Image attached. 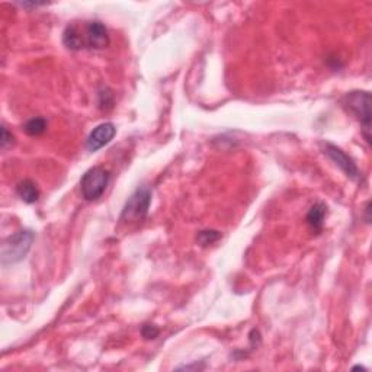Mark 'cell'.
Returning a JSON list of instances; mask_svg holds the SVG:
<instances>
[{
    "label": "cell",
    "mask_w": 372,
    "mask_h": 372,
    "mask_svg": "<svg viewBox=\"0 0 372 372\" xmlns=\"http://www.w3.org/2000/svg\"><path fill=\"white\" fill-rule=\"evenodd\" d=\"M70 38L72 44L76 51L82 48L89 50H104L109 45V35L108 30L102 22L91 21L85 22L83 28L79 25H70Z\"/></svg>",
    "instance_id": "1"
},
{
    "label": "cell",
    "mask_w": 372,
    "mask_h": 372,
    "mask_svg": "<svg viewBox=\"0 0 372 372\" xmlns=\"http://www.w3.org/2000/svg\"><path fill=\"white\" fill-rule=\"evenodd\" d=\"M343 107L361 122L362 135L371 144V94L365 91L349 92L343 98Z\"/></svg>",
    "instance_id": "2"
},
{
    "label": "cell",
    "mask_w": 372,
    "mask_h": 372,
    "mask_svg": "<svg viewBox=\"0 0 372 372\" xmlns=\"http://www.w3.org/2000/svg\"><path fill=\"white\" fill-rule=\"evenodd\" d=\"M35 239L31 230H21V232L12 234L3 241L2 246V262L3 265H10L21 262L28 254L32 241Z\"/></svg>",
    "instance_id": "3"
},
{
    "label": "cell",
    "mask_w": 372,
    "mask_h": 372,
    "mask_svg": "<svg viewBox=\"0 0 372 372\" xmlns=\"http://www.w3.org/2000/svg\"><path fill=\"white\" fill-rule=\"evenodd\" d=\"M151 204V190L149 186H140L134 194L128 198L124 205L120 221L122 223H137L144 220Z\"/></svg>",
    "instance_id": "4"
},
{
    "label": "cell",
    "mask_w": 372,
    "mask_h": 372,
    "mask_svg": "<svg viewBox=\"0 0 372 372\" xmlns=\"http://www.w3.org/2000/svg\"><path fill=\"white\" fill-rule=\"evenodd\" d=\"M109 179V172L105 168H102V166H95V168L89 169L80 181L82 197L91 202L99 199L105 194Z\"/></svg>",
    "instance_id": "5"
},
{
    "label": "cell",
    "mask_w": 372,
    "mask_h": 372,
    "mask_svg": "<svg viewBox=\"0 0 372 372\" xmlns=\"http://www.w3.org/2000/svg\"><path fill=\"white\" fill-rule=\"evenodd\" d=\"M322 147H323L325 155L333 163H335L338 166V168H340L346 176H348L349 179H352V181H359V177H361V173H359L358 166H356V163L353 162V159L351 156L346 155V153L340 147H338L335 144L323 143Z\"/></svg>",
    "instance_id": "6"
},
{
    "label": "cell",
    "mask_w": 372,
    "mask_h": 372,
    "mask_svg": "<svg viewBox=\"0 0 372 372\" xmlns=\"http://www.w3.org/2000/svg\"><path fill=\"white\" fill-rule=\"evenodd\" d=\"M115 134H117V128H115L112 122L99 124L96 128H94V131L87 137V141H86L87 150L98 151L102 147H105L107 144L111 143Z\"/></svg>",
    "instance_id": "7"
},
{
    "label": "cell",
    "mask_w": 372,
    "mask_h": 372,
    "mask_svg": "<svg viewBox=\"0 0 372 372\" xmlns=\"http://www.w3.org/2000/svg\"><path fill=\"white\" fill-rule=\"evenodd\" d=\"M326 215H327L326 204L317 202L310 208L309 214H307V224H309L314 232H322Z\"/></svg>",
    "instance_id": "8"
},
{
    "label": "cell",
    "mask_w": 372,
    "mask_h": 372,
    "mask_svg": "<svg viewBox=\"0 0 372 372\" xmlns=\"http://www.w3.org/2000/svg\"><path fill=\"white\" fill-rule=\"evenodd\" d=\"M17 194L27 204H34L38 201V198H40V190H38L36 185L32 181H30V179H25V181L17 185Z\"/></svg>",
    "instance_id": "9"
},
{
    "label": "cell",
    "mask_w": 372,
    "mask_h": 372,
    "mask_svg": "<svg viewBox=\"0 0 372 372\" xmlns=\"http://www.w3.org/2000/svg\"><path fill=\"white\" fill-rule=\"evenodd\" d=\"M47 130V121L44 118H32L23 125V131L31 137H38Z\"/></svg>",
    "instance_id": "10"
},
{
    "label": "cell",
    "mask_w": 372,
    "mask_h": 372,
    "mask_svg": "<svg viewBox=\"0 0 372 372\" xmlns=\"http://www.w3.org/2000/svg\"><path fill=\"white\" fill-rule=\"evenodd\" d=\"M220 239H221V233L215 232V230H207V232H201L198 234V241L201 243L202 246L214 245V243L218 241Z\"/></svg>",
    "instance_id": "11"
},
{
    "label": "cell",
    "mask_w": 372,
    "mask_h": 372,
    "mask_svg": "<svg viewBox=\"0 0 372 372\" xmlns=\"http://www.w3.org/2000/svg\"><path fill=\"white\" fill-rule=\"evenodd\" d=\"M141 333H143V336L146 339H156L159 336V329L153 325H146L143 330H141Z\"/></svg>",
    "instance_id": "12"
},
{
    "label": "cell",
    "mask_w": 372,
    "mask_h": 372,
    "mask_svg": "<svg viewBox=\"0 0 372 372\" xmlns=\"http://www.w3.org/2000/svg\"><path fill=\"white\" fill-rule=\"evenodd\" d=\"M12 143H14V135L9 134L8 128L3 125L2 127V140H0V144H2L3 150H6Z\"/></svg>",
    "instance_id": "13"
}]
</instances>
